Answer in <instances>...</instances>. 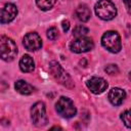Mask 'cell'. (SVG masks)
Here are the masks:
<instances>
[{"mask_svg": "<svg viewBox=\"0 0 131 131\" xmlns=\"http://www.w3.org/2000/svg\"><path fill=\"white\" fill-rule=\"evenodd\" d=\"M95 13L99 18L110 20L117 15V8L110 0H99L95 4Z\"/></svg>", "mask_w": 131, "mask_h": 131, "instance_id": "2", "label": "cell"}, {"mask_svg": "<svg viewBox=\"0 0 131 131\" xmlns=\"http://www.w3.org/2000/svg\"><path fill=\"white\" fill-rule=\"evenodd\" d=\"M55 108H56V112L63 118H72L77 113L74 102L70 98L64 97V96H61L57 100L55 104Z\"/></svg>", "mask_w": 131, "mask_h": 131, "instance_id": "6", "label": "cell"}, {"mask_svg": "<svg viewBox=\"0 0 131 131\" xmlns=\"http://www.w3.org/2000/svg\"><path fill=\"white\" fill-rule=\"evenodd\" d=\"M14 88L17 92H19L20 94H24V95H29L34 92V87L24 80L16 81L14 84Z\"/></svg>", "mask_w": 131, "mask_h": 131, "instance_id": "12", "label": "cell"}, {"mask_svg": "<svg viewBox=\"0 0 131 131\" xmlns=\"http://www.w3.org/2000/svg\"><path fill=\"white\" fill-rule=\"evenodd\" d=\"M93 47H94V43L92 39L87 37H78L75 40H73L70 44V49L76 53L90 51L91 49H93Z\"/></svg>", "mask_w": 131, "mask_h": 131, "instance_id": "7", "label": "cell"}, {"mask_svg": "<svg viewBox=\"0 0 131 131\" xmlns=\"http://www.w3.org/2000/svg\"><path fill=\"white\" fill-rule=\"evenodd\" d=\"M38 7L42 10H49L55 4V0H36Z\"/></svg>", "mask_w": 131, "mask_h": 131, "instance_id": "15", "label": "cell"}, {"mask_svg": "<svg viewBox=\"0 0 131 131\" xmlns=\"http://www.w3.org/2000/svg\"><path fill=\"white\" fill-rule=\"evenodd\" d=\"M76 16L81 21H87L91 16V11L87 5L82 4V5H79L76 9Z\"/></svg>", "mask_w": 131, "mask_h": 131, "instance_id": "14", "label": "cell"}, {"mask_svg": "<svg viewBox=\"0 0 131 131\" xmlns=\"http://www.w3.org/2000/svg\"><path fill=\"white\" fill-rule=\"evenodd\" d=\"M19 68L25 73L32 72L35 68V63H34L33 58L29 54H25L19 60Z\"/></svg>", "mask_w": 131, "mask_h": 131, "instance_id": "13", "label": "cell"}, {"mask_svg": "<svg viewBox=\"0 0 131 131\" xmlns=\"http://www.w3.org/2000/svg\"><path fill=\"white\" fill-rule=\"evenodd\" d=\"M49 70H50V73L52 74V76L54 77V79L56 81H58V83H60L61 85L68 87V88H73L74 87V83H73L71 77L60 67V64L58 62L51 61L49 63Z\"/></svg>", "mask_w": 131, "mask_h": 131, "instance_id": "4", "label": "cell"}, {"mask_svg": "<svg viewBox=\"0 0 131 131\" xmlns=\"http://www.w3.org/2000/svg\"><path fill=\"white\" fill-rule=\"evenodd\" d=\"M61 27H62V30H63V32H68V30L70 29V23H69V20H62V23H61Z\"/></svg>", "mask_w": 131, "mask_h": 131, "instance_id": "20", "label": "cell"}, {"mask_svg": "<svg viewBox=\"0 0 131 131\" xmlns=\"http://www.w3.org/2000/svg\"><path fill=\"white\" fill-rule=\"evenodd\" d=\"M104 71L108 74V75H117L119 73V69L116 64H108L105 67Z\"/></svg>", "mask_w": 131, "mask_h": 131, "instance_id": "19", "label": "cell"}, {"mask_svg": "<svg viewBox=\"0 0 131 131\" xmlns=\"http://www.w3.org/2000/svg\"><path fill=\"white\" fill-rule=\"evenodd\" d=\"M17 54L14 41L7 36H0V57L5 61H11Z\"/></svg>", "mask_w": 131, "mask_h": 131, "instance_id": "1", "label": "cell"}, {"mask_svg": "<svg viewBox=\"0 0 131 131\" xmlns=\"http://www.w3.org/2000/svg\"><path fill=\"white\" fill-rule=\"evenodd\" d=\"M17 15V8L12 3L5 4L2 8H0V23L8 24L12 21Z\"/></svg>", "mask_w": 131, "mask_h": 131, "instance_id": "9", "label": "cell"}, {"mask_svg": "<svg viewBox=\"0 0 131 131\" xmlns=\"http://www.w3.org/2000/svg\"><path fill=\"white\" fill-rule=\"evenodd\" d=\"M87 87L90 89V91L94 94H100L107 88V83L104 79L99 77H93L89 79L86 83Z\"/></svg>", "mask_w": 131, "mask_h": 131, "instance_id": "10", "label": "cell"}, {"mask_svg": "<svg viewBox=\"0 0 131 131\" xmlns=\"http://www.w3.org/2000/svg\"><path fill=\"white\" fill-rule=\"evenodd\" d=\"M126 97V93L121 88H113L108 93V99L112 104L120 105Z\"/></svg>", "mask_w": 131, "mask_h": 131, "instance_id": "11", "label": "cell"}, {"mask_svg": "<svg viewBox=\"0 0 131 131\" xmlns=\"http://www.w3.org/2000/svg\"><path fill=\"white\" fill-rule=\"evenodd\" d=\"M31 119L33 124L37 127H43L47 124L48 119L46 116V107L44 102L38 101L34 103L31 108Z\"/></svg>", "mask_w": 131, "mask_h": 131, "instance_id": "5", "label": "cell"}, {"mask_svg": "<svg viewBox=\"0 0 131 131\" xmlns=\"http://www.w3.org/2000/svg\"><path fill=\"white\" fill-rule=\"evenodd\" d=\"M121 119H122L123 123L126 125V127L130 128V112H129V110H126L125 112H123L121 114Z\"/></svg>", "mask_w": 131, "mask_h": 131, "instance_id": "17", "label": "cell"}, {"mask_svg": "<svg viewBox=\"0 0 131 131\" xmlns=\"http://www.w3.org/2000/svg\"><path fill=\"white\" fill-rule=\"evenodd\" d=\"M124 2H125V5H126L128 12H130V0H124Z\"/></svg>", "mask_w": 131, "mask_h": 131, "instance_id": "21", "label": "cell"}, {"mask_svg": "<svg viewBox=\"0 0 131 131\" xmlns=\"http://www.w3.org/2000/svg\"><path fill=\"white\" fill-rule=\"evenodd\" d=\"M101 44L104 48L113 53H117L122 48L120 35L115 31H107L101 37Z\"/></svg>", "mask_w": 131, "mask_h": 131, "instance_id": "3", "label": "cell"}, {"mask_svg": "<svg viewBox=\"0 0 131 131\" xmlns=\"http://www.w3.org/2000/svg\"><path fill=\"white\" fill-rule=\"evenodd\" d=\"M87 33H88V29L84 26H77L73 31V35L76 36L77 38L78 37H84L85 35H87Z\"/></svg>", "mask_w": 131, "mask_h": 131, "instance_id": "16", "label": "cell"}, {"mask_svg": "<svg viewBox=\"0 0 131 131\" xmlns=\"http://www.w3.org/2000/svg\"><path fill=\"white\" fill-rule=\"evenodd\" d=\"M23 42H24V46L30 51H36V50L40 49L41 46H42L41 37L35 32L28 33L24 37V41Z\"/></svg>", "mask_w": 131, "mask_h": 131, "instance_id": "8", "label": "cell"}, {"mask_svg": "<svg viewBox=\"0 0 131 131\" xmlns=\"http://www.w3.org/2000/svg\"><path fill=\"white\" fill-rule=\"evenodd\" d=\"M47 37L50 40H55L58 37V31H57V29L55 27L49 28L48 31H47Z\"/></svg>", "mask_w": 131, "mask_h": 131, "instance_id": "18", "label": "cell"}]
</instances>
